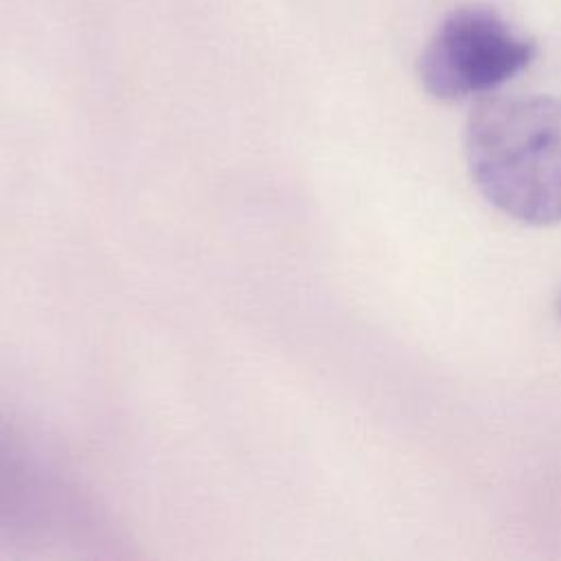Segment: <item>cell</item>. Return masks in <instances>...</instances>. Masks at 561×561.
I'll use <instances>...</instances> for the list:
<instances>
[{"label":"cell","mask_w":561,"mask_h":561,"mask_svg":"<svg viewBox=\"0 0 561 561\" xmlns=\"http://www.w3.org/2000/svg\"><path fill=\"white\" fill-rule=\"evenodd\" d=\"M537 55L535 39L515 31L493 7L465 4L445 15L423 46L416 70L427 94L458 101L491 92Z\"/></svg>","instance_id":"obj_3"},{"label":"cell","mask_w":561,"mask_h":561,"mask_svg":"<svg viewBox=\"0 0 561 561\" xmlns=\"http://www.w3.org/2000/svg\"><path fill=\"white\" fill-rule=\"evenodd\" d=\"M557 316H559V320H561V294H559V298H557Z\"/></svg>","instance_id":"obj_4"},{"label":"cell","mask_w":561,"mask_h":561,"mask_svg":"<svg viewBox=\"0 0 561 561\" xmlns=\"http://www.w3.org/2000/svg\"><path fill=\"white\" fill-rule=\"evenodd\" d=\"M465 160L482 197L530 224L561 221V99L489 96L465 125Z\"/></svg>","instance_id":"obj_1"},{"label":"cell","mask_w":561,"mask_h":561,"mask_svg":"<svg viewBox=\"0 0 561 561\" xmlns=\"http://www.w3.org/2000/svg\"><path fill=\"white\" fill-rule=\"evenodd\" d=\"M94 526L88 495L18 423L0 414V539L83 537Z\"/></svg>","instance_id":"obj_2"}]
</instances>
